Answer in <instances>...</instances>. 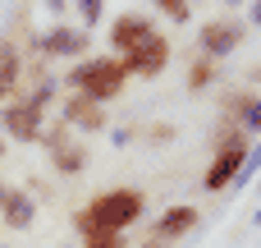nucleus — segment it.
Here are the masks:
<instances>
[{"mask_svg":"<svg viewBox=\"0 0 261 248\" xmlns=\"http://www.w3.org/2000/svg\"><path fill=\"white\" fill-rule=\"evenodd\" d=\"M87 46H92V32L87 28H69V23H60V28H50L41 37V51L46 55H83Z\"/></svg>","mask_w":261,"mask_h":248,"instance_id":"10","label":"nucleus"},{"mask_svg":"<svg viewBox=\"0 0 261 248\" xmlns=\"http://www.w3.org/2000/svg\"><path fill=\"white\" fill-rule=\"evenodd\" d=\"M147 37H156V23L147 18V14H138V9H128V14H119L115 23H110V46L119 51V55H128L133 46H142ZM115 55V60H119Z\"/></svg>","mask_w":261,"mask_h":248,"instance_id":"6","label":"nucleus"},{"mask_svg":"<svg viewBox=\"0 0 261 248\" xmlns=\"http://www.w3.org/2000/svg\"><path fill=\"white\" fill-rule=\"evenodd\" d=\"M252 23H261V5H257V9H252Z\"/></svg>","mask_w":261,"mask_h":248,"instance_id":"19","label":"nucleus"},{"mask_svg":"<svg viewBox=\"0 0 261 248\" xmlns=\"http://www.w3.org/2000/svg\"><path fill=\"white\" fill-rule=\"evenodd\" d=\"M119 239L124 235H101L96 230V235H83V248H119Z\"/></svg>","mask_w":261,"mask_h":248,"instance_id":"16","label":"nucleus"},{"mask_svg":"<svg viewBox=\"0 0 261 248\" xmlns=\"http://www.w3.org/2000/svg\"><path fill=\"white\" fill-rule=\"evenodd\" d=\"M0 133L18 138V143H37L41 138V106H32L28 97L23 101H9L5 115H0Z\"/></svg>","mask_w":261,"mask_h":248,"instance_id":"5","label":"nucleus"},{"mask_svg":"<svg viewBox=\"0 0 261 248\" xmlns=\"http://www.w3.org/2000/svg\"><path fill=\"white\" fill-rule=\"evenodd\" d=\"M0 152H5V133H0Z\"/></svg>","mask_w":261,"mask_h":248,"instance_id":"21","label":"nucleus"},{"mask_svg":"<svg viewBox=\"0 0 261 248\" xmlns=\"http://www.w3.org/2000/svg\"><path fill=\"white\" fill-rule=\"evenodd\" d=\"M239 120H243V133H248V129H252V133H257V129H261V101H248V106H243V115H239Z\"/></svg>","mask_w":261,"mask_h":248,"instance_id":"15","label":"nucleus"},{"mask_svg":"<svg viewBox=\"0 0 261 248\" xmlns=\"http://www.w3.org/2000/svg\"><path fill=\"white\" fill-rule=\"evenodd\" d=\"M147 248H161V244H147Z\"/></svg>","mask_w":261,"mask_h":248,"instance_id":"22","label":"nucleus"},{"mask_svg":"<svg viewBox=\"0 0 261 248\" xmlns=\"http://www.w3.org/2000/svg\"><path fill=\"white\" fill-rule=\"evenodd\" d=\"M32 216H37V202H32V193H23V189H9V193H5V202H0V221H5L9 230H28V226H32Z\"/></svg>","mask_w":261,"mask_h":248,"instance_id":"11","label":"nucleus"},{"mask_svg":"<svg viewBox=\"0 0 261 248\" xmlns=\"http://www.w3.org/2000/svg\"><path fill=\"white\" fill-rule=\"evenodd\" d=\"M165 60H170V41L156 32V37H147L142 46H133L128 55H119V64H124V74H133V78H156L161 69H165Z\"/></svg>","mask_w":261,"mask_h":248,"instance_id":"4","label":"nucleus"},{"mask_svg":"<svg viewBox=\"0 0 261 248\" xmlns=\"http://www.w3.org/2000/svg\"><path fill=\"white\" fill-rule=\"evenodd\" d=\"M197 226V207H170L165 216H161V239H179V235H188Z\"/></svg>","mask_w":261,"mask_h":248,"instance_id":"12","label":"nucleus"},{"mask_svg":"<svg viewBox=\"0 0 261 248\" xmlns=\"http://www.w3.org/2000/svg\"><path fill=\"white\" fill-rule=\"evenodd\" d=\"M18 87V51L14 41H0V101H9Z\"/></svg>","mask_w":261,"mask_h":248,"instance_id":"13","label":"nucleus"},{"mask_svg":"<svg viewBox=\"0 0 261 248\" xmlns=\"http://www.w3.org/2000/svg\"><path fill=\"white\" fill-rule=\"evenodd\" d=\"M211 74H216V64H211V60L202 55V60L193 64V78H188V87H193V92H202V87L211 83Z\"/></svg>","mask_w":261,"mask_h":248,"instance_id":"14","label":"nucleus"},{"mask_svg":"<svg viewBox=\"0 0 261 248\" xmlns=\"http://www.w3.org/2000/svg\"><path fill=\"white\" fill-rule=\"evenodd\" d=\"M142 207H147V198L138 193V189H110V193H101V198H92L78 216H73V226H78V235H124L138 216H142Z\"/></svg>","mask_w":261,"mask_h":248,"instance_id":"1","label":"nucleus"},{"mask_svg":"<svg viewBox=\"0 0 261 248\" xmlns=\"http://www.w3.org/2000/svg\"><path fill=\"white\" fill-rule=\"evenodd\" d=\"M156 5H161V14H165V18H179V23L188 18V5H184V0H156Z\"/></svg>","mask_w":261,"mask_h":248,"instance_id":"17","label":"nucleus"},{"mask_svg":"<svg viewBox=\"0 0 261 248\" xmlns=\"http://www.w3.org/2000/svg\"><path fill=\"white\" fill-rule=\"evenodd\" d=\"M124 64L115 60V55H92V60H83V64H73L69 69V87L78 92V97H92V101H110V97H119L124 92Z\"/></svg>","mask_w":261,"mask_h":248,"instance_id":"2","label":"nucleus"},{"mask_svg":"<svg viewBox=\"0 0 261 248\" xmlns=\"http://www.w3.org/2000/svg\"><path fill=\"white\" fill-rule=\"evenodd\" d=\"M41 143L50 147V166H55L60 175H78V170L87 166V152H83L78 143H69V129H64V124H55L50 133H41Z\"/></svg>","mask_w":261,"mask_h":248,"instance_id":"7","label":"nucleus"},{"mask_svg":"<svg viewBox=\"0 0 261 248\" xmlns=\"http://www.w3.org/2000/svg\"><path fill=\"white\" fill-rule=\"evenodd\" d=\"M83 18L96 23V18H101V0H83Z\"/></svg>","mask_w":261,"mask_h":248,"instance_id":"18","label":"nucleus"},{"mask_svg":"<svg viewBox=\"0 0 261 248\" xmlns=\"http://www.w3.org/2000/svg\"><path fill=\"white\" fill-rule=\"evenodd\" d=\"M239 37H243V23H239V18H211V23L202 28V51H206V60L229 55V51L239 46Z\"/></svg>","mask_w":261,"mask_h":248,"instance_id":"9","label":"nucleus"},{"mask_svg":"<svg viewBox=\"0 0 261 248\" xmlns=\"http://www.w3.org/2000/svg\"><path fill=\"white\" fill-rule=\"evenodd\" d=\"M60 124L64 129H87V133H101L106 129V106L101 101H92V97H69L64 101V110H60Z\"/></svg>","mask_w":261,"mask_h":248,"instance_id":"8","label":"nucleus"},{"mask_svg":"<svg viewBox=\"0 0 261 248\" xmlns=\"http://www.w3.org/2000/svg\"><path fill=\"white\" fill-rule=\"evenodd\" d=\"M243 161H248V133L239 129V133H229V138L220 143V152H216V161H211V170H206L202 189H206V193H220V189L243 170Z\"/></svg>","mask_w":261,"mask_h":248,"instance_id":"3","label":"nucleus"},{"mask_svg":"<svg viewBox=\"0 0 261 248\" xmlns=\"http://www.w3.org/2000/svg\"><path fill=\"white\" fill-rule=\"evenodd\" d=\"M5 193H9V189H5V184H0V202H5Z\"/></svg>","mask_w":261,"mask_h":248,"instance_id":"20","label":"nucleus"}]
</instances>
